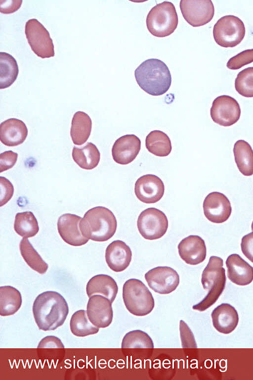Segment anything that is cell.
<instances>
[{
  "instance_id": "cell-1",
  "label": "cell",
  "mask_w": 253,
  "mask_h": 380,
  "mask_svg": "<svg viewBox=\"0 0 253 380\" xmlns=\"http://www.w3.org/2000/svg\"><path fill=\"white\" fill-rule=\"evenodd\" d=\"M32 311L40 330L53 331L62 326L69 313L68 303L63 296L55 291H46L35 299Z\"/></svg>"
},
{
  "instance_id": "cell-2",
  "label": "cell",
  "mask_w": 253,
  "mask_h": 380,
  "mask_svg": "<svg viewBox=\"0 0 253 380\" xmlns=\"http://www.w3.org/2000/svg\"><path fill=\"white\" fill-rule=\"evenodd\" d=\"M134 76L139 87L153 96L166 93L171 84V73L168 66L157 58L143 61L135 70Z\"/></svg>"
},
{
  "instance_id": "cell-3",
  "label": "cell",
  "mask_w": 253,
  "mask_h": 380,
  "mask_svg": "<svg viewBox=\"0 0 253 380\" xmlns=\"http://www.w3.org/2000/svg\"><path fill=\"white\" fill-rule=\"evenodd\" d=\"M117 222L113 213L103 206L87 211L80 222V230L86 238L95 241H105L116 233Z\"/></svg>"
},
{
  "instance_id": "cell-4",
  "label": "cell",
  "mask_w": 253,
  "mask_h": 380,
  "mask_svg": "<svg viewBox=\"0 0 253 380\" xmlns=\"http://www.w3.org/2000/svg\"><path fill=\"white\" fill-rule=\"evenodd\" d=\"M222 258L211 256L203 271L201 283L203 288L209 290L207 295L193 306L194 310L204 311L212 306L222 293L226 283L225 270Z\"/></svg>"
},
{
  "instance_id": "cell-5",
  "label": "cell",
  "mask_w": 253,
  "mask_h": 380,
  "mask_svg": "<svg viewBox=\"0 0 253 380\" xmlns=\"http://www.w3.org/2000/svg\"><path fill=\"white\" fill-rule=\"evenodd\" d=\"M123 299L127 310L136 316L149 314L155 306L151 291L142 281L136 279H130L124 283Z\"/></svg>"
},
{
  "instance_id": "cell-6",
  "label": "cell",
  "mask_w": 253,
  "mask_h": 380,
  "mask_svg": "<svg viewBox=\"0 0 253 380\" xmlns=\"http://www.w3.org/2000/svg\"><path fill=\"white\" fill-rule=\"evenodd\" d=\"M146 23L148 31L153 36H169L176 29L178 23L174 5L168 1L157 4L148 12Z\"/></svg>"
},
{
  "instance_id": "cell-7",
  "label": "cell",
  "mask_w": 253,
  "mask_h": 380,
  "mask_svg": "<svg viewBox=\"0 0 253 380\" xmlns=\"http://www.w3.org/2000/svg\"><path fill=\"white\" fill-rule=\"evenodd\" d=\"M245 33L243 22L232 15L220 18L213 28L215 42L224 48H233L239 45L243 40Z\"/></svg>"
},
{
  "instance_id": "cell-8",
  "label": "cell",
  "mask_w": 253,
  "mask_h": 380,
  "mask_svg": "<svg viewBox=\"0 0 253 380\" xmlns=\"http://www.w3.org/2000/svg\"><path fill=\"white\" fill-rule=\"evenodd\" d=\"M25 33L33 51L42 58L55 55L54 47L48 30L38 19H29L25 24Z\"/></svg>"
},
{
  "instance_id": "cell-9",
  "label": "cell",
  "mask_w": 253,
  "mask_h": 380,
  "mask_svg": "<svg viewBox=\"0 0 253 380\" xmlns=\"http://www.w3.org/2000/svg\"><path fill=\"white\" fill-rule=\"evenodd\" d=\"M168 219L161 210L150 207L142 211L138 216L137 226L145 239L155 240L162 238L167 231Z\"/></svg>"
},
{
  "instance_id": "cell-10",
  "label": "cell",
  "mask_w": 253,
  "mask_h": 380,
  "mask_svg": "<svg viewBox=\"0 0 253 380\" xmlns=\"http://www.w3.org/2000/svg\"><path fill=\"white\" fill-rule=\"evenodd\" d=\"M212 121L220 126L228 127L237 122L241 116L238 101L232 96L222 95L213 101L210 109Z\"/></svg>"
},
{
  "instance_id": "cell-11",
  "label": "cell",
  "mask_w": 253,
  "mask_h": 380,
  "mask_svg": "<svg viewBox=\"0 0 253 380\" xmlns=\"http://www.w3.org/2000/svg\"><path fill=\"white\" fill-rule=\"evenodd\" d=\"M179 6L184 19L193 27L207 24L214 14L211 0H181Z\"/></svg>"
},
{
  "instance_id": "cell-12",
  "label": "cell",
  "mask_w": 253,
  "mask_h": 380,
  "mask_svg": "<svg viewBox=\"0 0 253 380\" xmlns=\"http://www.w3.org/2000/svg\"><path fill=\"white\" fill-rule=\"evenodd\" d=\"M145 279L152 290L161 294L175 290L180 282L177 272L168 266H158L150 270L145 274Z\"/></svg>"
},
{
  "instance_id": "cell-13",
  "label": "cell",
  "mask_w": 253,
  "mask_h": 380,
  "mask_svg": "<svg viewBox=\"0 0 253 380\" xmlns=\"http://www.w3.org/2000/svg\"><path fill=\"white\" fill-rule=\"evenodd\" d=\"M204 213L210 222L220 224L227 221L232 212L228 198L222 193L213 191L209 193L203 202Z\"/></svg>"
},
{
  "instance_id": "cell-14",
  "label": "cell",
  "mask_w": 253,
  "mask_h": 380,
  "mask_svg": "<svg viewBox=\"0 0 253 380\" xmlns=\"http://www.w3.org/2000/svg\"><path fill=\"white\" fill-rule=\"evenodd\" d=\"M165 192L164 184L158 176L146 174L139 178L134 186L136 197L141 202L150 204L159 201Z\"/></svg>"
},
{
  "instance_id": "cell-15",
  "label": "cell",
  "mask_w": 253,
  "mask_h": 380,
  "mask_svg": "<svg viewBox=\"0 0 253 380\" xmlns=\"http://www.w3.org/2000/svg\"><path fill=\"white\" fill-rule=\"evenodd\" d=\"M111 302L99 294L89 297L86 306V313L89 321L99 328H105L112 323L113 311Z\"/></svg>"
},
{
  "instance_id": "cell-16",
  "label": "cell",
  "mask_w": 253,
  "mask_h": 380,
  "mask_svg": "<svg viewBox=\"0 0 253 380\" xmlns=\"http://www.w3.org/2000/svg\"><path fill=\"white\" fill-rule=\"evenodd\" d=\"M82 217L75 214L65 213L58 219L57 230L62 239L74 246L86 244L89 239L85 238L80 230Z\"/></svg>"
},
{
  "instance_id": "cell-17",
  "label": "cell",
  "mask_w": 253,
  "mask_h": 380,
  "mask_svg": "<svg viewBox=\"0 0 253 380\" xmlns=\"http://www.w3.org/2000/svg\"><path fill=\"white\" fill-rule=\"evenodd\" d=\"M140 148L138 137L133 134L125 135L115 142L112 148L113 159L118 164L127 165L135 159Z\"/></svg>"
},
{
  "instance_id": "cell-18",
  "label": "cell",
  "mask_w": 253,
  "mask_h": 380,
  "mask_svg": "<svg viewBox=\"0 0 253 380\" xmlns=\"http://www.w3.org/2000/svg\"><path fill=\"white\" fill-rule=\"evenodd\" d=\"M177 248L180 258L188 264L198 265L206 259V244L199 236L190 235L184 238L179 243Z\"/></svg>"
},
{
  "instance_id": "cell-19",
  "label": "cell",
  "mask_w": 253,
  "mask_h": 380,
  "mask_svg": "<svg viewBox=\"0 0 253 380\" xmlns=\"http://www.w3.org/2000/svg\"><path fill=\"white\" fill-rule=\"evenodd\" d=\"M105 256L108 267L114 272H120L124 271L129 265L132 258V252L125 242L116 240L108 245Z\"/></svg>"
},
{
  "instance_id": "cell-20",
  "label": "cell",
  "mask_w": 253,
  "mask_h": 380,
  "mask_svg": "<svg viewBox=\"0 0 253 380\" xmlns=\"http://www.w3.org/2000/svg\"><path fill=\"white\" fill-rule=\"evenodd\" d=\"M229 279L238 285H247L253 281V268L237 254L230 255L226 261Z\"/></svg>"
},
{
  "instance_id": "cell-21",
  "label": "cell",
  "mask_w": 253,
  "mask_h": 380,
  "mask_svg": "<svg viewBox=\"0 0 253 380\" xmlns=\"http://www.w3.org/2000/svg\"><path fill=\"white\" fill-rule=\"evenodd\" d=\"M212 325L218 332L229 334L237 327L239 316L235 308L228 303H222L215 307L211 314Z\"/></svg>"
},
{
  "instance_id": "cell-22",
  "label": "cell",
  "mask_w": 253,
  "mask_h": 380,
  "mask_svg": "<svg viewBox=\"0 0 253 380\" xmlns=\"http://www.w3.org/2000/svg\"><path fill=\"white\" fill-rule=\"evenodd\" d=\"M26 125L21 120L9 118L0 124V140L4 145L14 146L22 144L28 135Z\"/></svg>"
},
{
  "instance_id": "cell-23",
  "label": "cell",
  "mask_w": 253,
  "mask_h": 380,
  "mask_svg": "<svg viewBox=\"0 0 253 380\" xmlns=\"http://www.w3.org/2000/svg\"><path fill=\"white\" fill-rule=\"evenodd\" d=\"M118 291V286L115 280L105 274H99L92 277L87 282L86 292L90 297L95 294L101 295L113 303Z\"/></svg>"
},
{
  "instance_id": "cell-24",
  "label": "cell",
  "mask_w": 253,
  "mask_h": 380,
  "mask_svg": "<svg viewBox=\"0 0 253 380\" xmlns=\"http://www.w3.org/2000/svg\"><path fill=\"white\" fill-rule=\"evenodd\" d=\"M92 129V121L86 113L79 111L73 115L70 136L73 142L78 145L84 143L89 138Z\"/></svg>"
},
{
  "instance_id": "cell-25",
  "label": "cell",
  "mask_w": 253,
  "mask_h": 380,
  "mask_svg": "<svg viewBox=\"0 0 253 380\" xmlns=\"http://www.w3.org/2000/svg\"><path fill=\"white\" fill-rule=\"evenodd\" d=\"M72 157L76 163L81 168L91 170L99 164L100 153L97 146L88 142L82 147L74 146L72 150Z\"/></svg>"
},
{
  "instance_id": "cell-26",
  "label": "cell",
  "mask_w": 253,
  "mask_h": 380,
  "mask_svg": "<svg viewBox=\"0 0 253 380\" xmlns=\"http://www.w3.org/2000/svg\"><path fill=\"white\" fill-rule=\"evenodd\" d=\"M233 153L239 171L245 176L253 175V150L251 145L243 140L236 142Z\"/></svg>"
},
{
  "instance_id": "cell-27",
  "label": "cell",
  "mask_w": 253,
  "mask_h": 380,
  "mask_svg": "<svg viewBox=\"0 0 253 380\" xmlns=\"http://www.w3.org/2000/svg\"><path fill=\"white\" fill-rule=\"evenodd\" d=\"M22 302V296L17 289L10 285L0 287V316L14 314L21 307Z\"/></svg>"
},
{
  "instance_id": "cell-28",
  "label": "cell",
  "mask_w": 253,
  "mask_h": 380,
  "mask_svg": "<svg viewBox=\"0 0 253 380\" xmlns=\"http://www.w3.org/2000/svg\"><path fill=\"white\" fill-rule=\"evenodd\" d=\"M146 147L149 152L160 157L169 155L172 146L169 137L160 130L150 132L145 139Z\"/></svg>"
},
{
  "instance_id": "cell-29",
  "label": "cell",
  "mask_w": 253,
  "mask_h": 380,
  "mask_svg": "<svg viewBox=\"0 0 253 380\" xmlns=\"http://www.w3.org/2000/svg\"><path fill=\"white\" fill-rule=\"evenodd\" d=\"M19 68L16 59L5 52H0V89L10 87L16 80Z\"/></svg>"
},
{
  "instance_id": "cell-30",
  "label": "cell",
  "mask_w": 253,
  "mask_h": 380,
  "mask_svg": "<svg viewBox=\"0 0 253 380\" xmlns=\"http://www.w3.org/2000/svg\"><path fill=\"white\" fill-rule=\"evenodd\" d=\"M14 229L23 238L34 237L39 232L38 222L31 211L17 213L15 217Z\"/></svg>"
},
{
  "instance_id": "cell-31",
  "label": "cell",
  "mask_w": 253,
  "mask_h": 380,
  "mask_svg": "<svg viewBox=\"0 0 253 380\" xmlns=\"http://www.w3.org/2000/svg\"><path fill=\"white\" fill-rule=\"evenodd\" d=\"M19 248L23 258L32 269L40 274L46 273L48 268V264L42 259L27 238H23L21 239Z\"/></svg>"
},
{
  "instance_id": "cell-32",
  "label": "cell",
  "mask_w": 253,
  "mask_h": 380,
  "mask_svg": "<svg viewBox=\"0 0 253 380\" xmlns=\"http://www.w3.org/2000/svg\"><path fill=\"white\" fill-rule=\"evenodd\" d=\"M70 328L72 333L79 337L96 334L99 330V328L89 321L86 311L84 310H78L72 315L70 322Z\"/></svg>"
},
{
  "instance_id": "cell-33",
  "label": "cell",
  "mask_w": 253,
  "mask_h": 380,
  "mask_svg": "<svg viewBox=\"0 0 253 380\" xmlns=\"http://www.w3.org/2000/svg\"><path fill=\"white\" fill-rule=\"evenodd\" d=\"M154 343L150 336L145 332L136 330L130 331L124 336L121 348H154Z\"/></svg>"
},
{
  "instance_id": "cell-34",
  "label": "cell",
  "mask_w": 253,
  "mask_h": 380,
  "mask_svg": "<svg viewBox=\"0 0 253 380\" xmlns=\"http://www.w3.org/2000/svg\"><path fill=\"white\" fill-rule=\"evenodd\" d=\"M235 88L241 95L253 97V67L245 68L238 74L235 80Z\"/></svg>"
},
{
  "instance_id": "cell-35",
  "label": "cell",
  "mask_w": 253,
  "mask_h": 380,
  "mask_svg": "<svg viewBox=\"0 0 253 380\" xmlns=\"http://www.w3.org/2000/svg\"><path fill=\"white\" fill-rule=\"evenodd\" d=\"M253 62V48L243 50L232 57L228 61L226 66L231 70H237Z\"/></svg>"
},
{
  "instance_id": "cell-36",
  "label": "cell",
  "mask_w": 253,
  "mask_h": 380,
  "mask_svg": "<svg viewBox=\"0 0 253 380\" xmlns=\"http://www.w3.org/2000/svg\"><path fill=\"white\" fill-rule=\"evenodd\" d=\"M180 335L183 348H197L194 335L187 325L182 320L179 322Z\"/></svg>"
},
{
  "instance_id": "cell-37",
  "label": "cell",
  "mask_w": 253,
  "mask_h": 380,
  "mask_svg": "<svg viewBox=\"0 0 253 380\" xmlns=\"http://www.w3.org/2000/svg\"><path fill=\"white\" fill-rule=\"evenodd\" d=\"M0 206L5 204L12 197L14 188L6 178L0 177Z\"/></svg>"
},
{
  "instance_id": "cell-38",
  "label": "cell",
  "mask_w": 253,
  "mask_h": 380,
  "mask_svg": "<svg viewBox=\"0 0 253 380\" xmlns=\"http://www.w3.org/2000/svg\"><path fill=\"white\" fill-rule=\"evenodd\" d=\"M18 158V153L11 150L1 153L0 154V172L12 168Z\"/></svg>"
},
{
  "instance_id": "cell-39",
  "label": "cell",
  "mask_w": 253,
  "mask_h": 380,
  "mask_svg": "<svg viewBox=\"0 0 253 380\" xmlns=\"http://www.w3.org/2000/svg\"><path fill=\"white\" fill-rule=\"evenodd\" d=\"M241 247L243 254L253 263V232L243 236Z\"/></svg>"
},
{
  "instance_id": "cell-40",
  "label": "cell",
  "mask_w": 253,
  "mask_h": 380,
  "mask_svg": "<svg viewBox=\"0 0 253 380\" xmlns=\"http://www.w3.org/2000/svg\"><path fill=\"white\" fill-rule=\"evenodd\" d=\"M38 348H64L60 339L54 335H48L41 339Z\"/></svg>"
},
{
  "instance_id": "cell-41",
  "label": "cell",
  "mask_w": 253,
  "mask_h": 380,
  "mask_svg": "<svg viewBox=\"0 0 253 380\" xmlns=\"http://www.w3.org/2000/svg\"><path fill=\"white\" fill-rule=\"evenodd\" d=\"M0 12L5 14L11 13L21 6L22 0H0Z\"/></svg>"
},
{
  "instance_id": "cell-42",
  "label": "cell",
  "mask_w": 253,
  "mask_h": 380,
  "mask_svg": "<svg viewBox=\"0 0 253 380\" xmlns=\"http://www.w3.org/2000/svg\"><path fill=\"white\" fill-rule=\"evenodd\" d=\"M251 228H252V231L253 232V222L252 223Z\"/></svg>"
}]
</instances>
